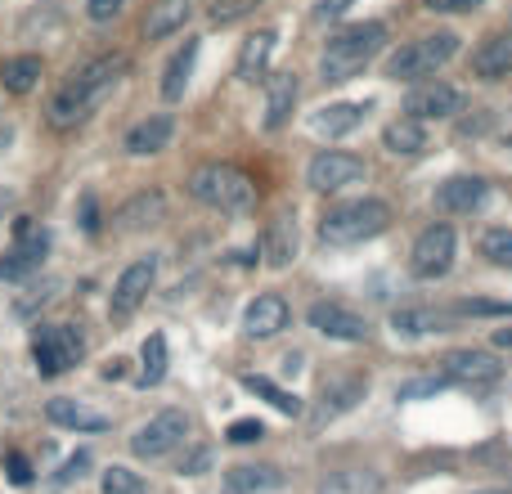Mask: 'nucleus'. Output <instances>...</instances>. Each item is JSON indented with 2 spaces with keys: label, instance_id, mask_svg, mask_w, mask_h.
Returning <instances> with one entry per match:
<instances>
[{
  "label": "nucleus",
  "instance_id": "f257e3e1",
  "mask_svg": "<svg viewBox=\"0 0 512 494\" xmlns=\"http://www.w3.org/2000/svg\"><path fill=\"white\" fill-rule=\"evenodd\" d=\"M122 72H126V54H99V59H90L86 68H81L77 77L50 99V122L59 126V131L86 122V117L113 95V86L122 81Z\"/></svg>",
  "mask_w": 512,
  "mask_h": 494
},
{
  "label": "nucleus",
  "instance_id": "f03ea898",
  "mask_svg": "<svg viewBox=\"0 0 512 494\" xmlns=\"http://www.w3.org/2000/svg\"><path fill=\"white\" fill-rule=\"evenodd\" d=\"M382 45H387V23H355L328 36L324 54H319V72H324V81H351L378 59Z\"/></svg>",
  "mask_w": 512,
  "mask_h": 494
},
{
  "label": "nucleus",
  "instance_id": "7ed1b4c3",
  "mask_svg": "<svg viewBox=\"0 0 512 494\" xmlns=\"http://www.w3.org/2000/svg\"><path fill=\"white\" fill-rule=\"evenodd\" d=\"M189 194L203 207H216V212H248L256 203V180L230 162H203L189 176Z\"/></svg>",
  "mask_w": 512,
  "mask_h": 494
},
{
  "label": "nucleus",
  "instance_id": "20e7f679",
  "mask_svg": "<svg viewBox=\"0 0 512 494\" xmlns=\"http://www.w3.org/2000/svg\"><path fill=\"white\" fill-rule=\"evenodd\" d=\"M391 225V207L382 198H355V203H342L319 221V239L328 247H351L364 239H378Z\"/></svg>",
  "mask_w": 512,
  "mask_h": 494
},
{
  "label": "nucleus",
  "instance_id": "39448f33",
  "mask_svg": "<svg viewBox=\"0 0 512 494\" xmlns=\"http://www.w3.org/2000/svg\"><path fill=\"white\" fill-rule=\"evenodd\" d=\"M459 54V36L454 32H432V36H418V41H405L396 54L387 59V77L391 81H423L436 77L445 63Z\"/></svg>",
  "mask_w": 512,
  "mask_h": 494
},
{
  "label": "nucleus",
  "instance_id": "423d86ee",
  "mask_svg": "<svg viewBox=\"0 0 512 494\" xmlns=\"http://www.w3.org/2000/svg\"><path fill=\"white\" fill-rule=\"evenodd\" d=\"M81 355H86V337H81L72 324H41L32 333V360H36V373H41V378L68 373L72 364H81Z\"/></svg>",
  "mask_w": 512,
  "mask_h": 494
},
{
  "label": "nucleus",
  "instance_id": "0eeeda50",
  "mask_svg": "<svg viewBox=\"0 0 512 494\" xmlns=\"http://www.w3.org/2000/svg\"><path fill=\"white\" fill-rule=\"evenodd\" d=\"M454 252H459V239H454L450 225H427L423 234L414 239V252H409V270L418 279H445L454 265Z\"/></svg>",
  "mask_w": 512,
  "mask_h": 494
},
{
  "label": "nucleus",
  "instance_id": "6e6552de",
  "mask_svg": "<svg viewBox=\"0 0 512 494\" xmlns=\"http://www.w3.org/2000/svg\"><path fill=\"white\" fill-rule=\"evenodd\" d=\"M185 436H189V418L180 414V409H162V414H153L149 423L131 436V450H135V459H162V454H171L176 445H185Z\"/></svg>",
  "mask_w": 512,
  "mask_h": 494
},
{
  "label": "nucleus",
  "instance_id": "1a4fd4ad",
  "mask_svg": "<svg viewBox=\"0 0 512 494\" xmlns=\"http://www.w3.org/2000/svg\"><path fill=\"white\" fill-rule=\"evenodd\" d=\"M306 180H310V189H319V194H333V189L360 185V180H364V158L342 153V149H324V153H315V158H310Z\"/></svg>",
  "mask_w": 512,
  "mask_h": 494
},
{
  "label": "nucleus",
  "instance_id": "9d476101",
  "mask_svg": "<svg viewBox=\"0 0 512 494\" xmlns=\"http://www.w3.org/2000/svg\"><path fill=\"white\" fill-rule=\"evenodd\" d=\"M153 279H158V256H140V261H131L122 270V279H117V288H113L108 315H113V319H131L135 310L144 306V297H149Z\"/></svg>",
  "mask_w": 512,
  "mask_h": 494
},
{
  "label": "nucleus",
  "instance_id": "9b49d317",
  "mask_svg": "<svg viewBox=\"0 0 512 494\" xmlns=\"http://www.w3.org/2000/svg\"><path fill=\"white\" fill-rule=\"evenodd\" d=\"M306 319L315 333L333 337V342H364V337H369V319L355 315L342 301H315V306L306 310Z\"/></svg>",
  "mask_w": 512,
  "mask_h": 494
},
{
  "label": "nucleus",
  "instance_id": "f8f14e48",
  "mask_svg": "<svg viewBox=\"0 0 512 494\" xmlns=\"http://www.w3.org/2000/svg\"><path fill=\"white\" fill-rule=\"evenodd\" d=\"M405 113L409 117H418V122H441V117H454V113H463V90L459 86H450V81H423V86H414L409 90V99H405Z\"/></svg>",
  "mask_w": 512,
  "mask_h": 494
},
{
  "label": "nucleus",
  "instance_id": "ddd939ff",
  "mask_svg": "<svg viewBox=\"0 0 512 494\" xmlns=\"http://www.w3.org/2000/svg\"><path fill=\"white\" fill-rule=\"evenodd\" d=\"M486 194H490V185L481 176H450L436 185L432 203H436V212H445V216H463V212H477V207L486 203Z\"/></svg>",
  "mask_w": 512,
  "mask_h": 494
},
{
  "label": "nucleus",
  "instance_id": "4468645a",
  "mask_svg": "<svg viewBox=\"0 0 512 494\" xmlns=\"http://www.w3.org/2000/svg\"><path fill=\"white\" fill-rule=\"evenodd\" d=\"M499 373H504V364L490 351H450L445 355V378L463 382V387H490V382H499Z\"/></svg>",
  "mask_w": 512,
  "mask_h": 494
},
{
  "label": "nucleus",
  "instance_id": "2eb2a0df",
  "mask_svg": "<svg viewBox=\"0 0 512 494\" xmlns=\"http://www.w3.org/2000/svg\"><path fill=\"white\" fill-rule=\"evenodd\" d=\"M45 247H50V239H45L41 230H32V225H18V243H14V252L0 261V279H27L32 270H41V261H45Z\"/></svg>",
  "mask_w": 512,
  "mask_h": 494
},
{
  "label": "nucleus",
  "instance_id": "dca6fc26",
  "mask_svg": "<svg viewBox=\"0 0 512 494\" xmlns=\"http://www.w3.org/2000/svg\"><path fill=\"white\" fill-rule=\"evenodd\" d=\"M283 328H288V301H283L279 292H265V297H256L252 306L243 310V333L256 337V342L279 337Z\"/></svg>",
  "mask_w": 512,
  "mask_h": 494
},
{
  "label": "nucleus",
  "instance_id": "f3484780",
  "mask_svg": "<svg viewBox=\"0 0 512 494\" xmlns=\"http://www.w3.org/2000/svg\"><path fill=\"white\" fill-rule=\"evenodd\" d=\"M45 418H50L54 427H68V432H108V423H113L108 414H99L86 400H72V396H54L50 405H45Z\"/></svg>",
  "mask_w": 512,
  "mask_h": 494
},
{
  "label": "nucleus",
  "instance_id": "a211bd4d",
  "mask_svg": "<svg viewBox=\"0 0 512 494\" xmlns=\"http://www.w3.org/2000/svg\"><path fill=\"white\" fill-rule=\"evenodd\" d=\"M364 391H369V382H364V378H333V382H324V396H319V409H315V427H324V423H333V418L351 414V409L364 400Z\"/></svg>",
  "mask_w": 512,
  "mask_h": 494
},
{
  "label": "nucleus",
  "instance_id": "6ab92c4d",
  "mask_svg": "<svg viewBox=\"0 0 512 494\" xmlns=\"http://www.w3.org/2000/svg\"><path fill=\"white\" fill-rule=\"evenodd\" d=\"M171 135H176V117L171 113H149L144 122H135L131 131H126V153H135V158L162 153L171 144Z\"/></svg>",
  "mask_w": 512,
  "mask_h": 494
},
{
  "label": "nucleus",
  "instance_id": "aec40b11",
  "mask_svg": "<svg viewBox=\"0 0 512 494\" xmlns=\"http://www.w3.org/2000/svg\"><path fill=\"white\" fill-rule=\"evenodd\" d=\"M283 486V472L274 463H239L225 472L221 494H274Z\"/></svg>",
  "mask_w": 512,
  "mask_h": 494
},
{
  "label": "nucleus",
  "instance_id": "412c9836",
  "mask_svg": "<svg viewBox=\"0 0 512 494\" xmlns=\"http://www.w3.org/2000/svg\"><path fill=\"white\" fill-rule=\"evenodd\" d=\"M162 216H167V194H162V189H140V194H131L122 207H117V225L131 234L158 225Z\"/></svg>",
  "mask_w": 512,
  "mask_h": 494
},
{
  "label": "nucleus",
  "instance_id": "4be33fe9",
  "mask_svg": "<svg viewBox=\"0 0 512 494\" xmlns=\"http://www.w3.org/2000/svg\"><path fill=\"white\" fill-rule=\"evenodd\" d=\"M472 72L481 81H504L512 77V32H499V36H486L472 54Z\"/></svg>",
  "mask_w": 512,
  "mask_h": 494
},
{
  "label": "nucleus",
  "instance_id": "5701e85b",
  "mask_svg": "<svg viewBox=\"0 0 512 494\" xmlns=\"http://www.w3.org/2000/svg\"><path fill=\"white\" fill-rule=\"evenodd\" d=\"M297 72H274L270 90H265V131H279L288 126L292 108H297Z\"/></svg>",
  "mask_w": 512,
  "mask_h": 494
},
{
  "label": "nucleus",
  "instance_id": "b1692460",
  "mask_svg": "<svg viewBox=\"0 0 512 494\" xmlns=\"http://www.w3.org/2000/svg\"><path fill=\"white\" fill-rule=\"evenodd\" d=\"M382 144H387V153H396V158H418V153L427 149V122H418V117H396V122H387V131H382Z\"/></svg>",
  "mask_w": 512,
  "mask_h": 494
},
{
  "label": "nucleus",
  "instance_id": "393cba45",
  "mask_svg": "<svg viewBox=\"0 0 512 494\" xmlns=\"http://www.w3.org/2000/svg\"><path fill=\"white\" fill-rule=\"evenodd\" d=\"M194 14V0H153L149 5V18H144V36L149 41H162V36L180 32Z\"/></svg>",
  "mask_w": 512,
  "mask_h": 494
},
{
  "label": "nucleus",
  "instance_id": "a878e982",
  "mask_svg": "<svg viewBox=\"0 0 512 494\" xmlns=\"http://www.w3.org/2000/svg\"><path fill=\"white\" fill-rule=\"evenodd\" d=\"M364 113H369V104H328V108H319V113L310 117V131L337 140V135H351L355 126L364 122Z\"/></svg>",
  "mask_w": 512,
  "mask_h": 494
},
{
  "label": "nucleus",
  "instance_id": "bb28decb",
  "mask_svg": "<svg viewBox=\"0 0 512 494\" xmlns=\"http://www.w3.org/2000/svg\"><path fill=\"white\" fill-rule=\"evenodd\" d=\"M315 494H382V477L373 468H337L319 481Z\"/></svg>",
  "mask_w": 512,
  "mask_h": 494
},
{
  "label": "nucleus",
  "instance_id": "cd10ccee",
  "mask_svg": "<svg viewBox=\"0 0 512 494\" xmlns=\"http://www.w3.org/2000/svg\"><path fill=\"white\" fill-rule=\"evenodd\" d=\"M445 324H450V315L445 310H432V306H405L391 315V328H396L400 337H427V333H445Z\"/></svg>",
  "mask_w": 512,
  "mask_h": 494
},
{
  "label": "nucleus",
  "instance_id": "c85d7f7f",
  "mask_svg": "<svg viewBox=\"0 0 512 494\" xmlns=\"http://www.w3.org/2000/svg\"><path fill=\"white\" fill-rule=\"evenodd\" d=\"M265 265H274V270H283V265H292V256H297V225H292V216H279V221L265 230Z\"/></svg>",
  "mask_w": 512,
  "mask_h": 494
},
{
  "label": "nucleus",
  "instance_id": "c756f323",
  "mask_svg": "<svg viewBox=\"0 0 512 494\" xmlns=\"http://www.w3.org/2000/svg\"><path fill=\"white\" fill-rule=\"evenodd\" d=\"M198 63V41H185L176 54H171L167 72H162V99H180L189 90V77H194Z\"/></svg>",
  "mask_w": 512,
  "mask_h": 494
},
{
  "label": "nucleus",
  "instance_id": "7c9ffc66",
  "mask_svg": "<svg viewBox=\"0 0 512 494\" xmlns=\"http://www.w3.org/2000/svg\"><path fill=\"white\" fill-rule=\"evenodd\" d=\"M274 45H279V36H274V32H252L248 41H243V50H239V77H243V81L265 77Z\"/></svg>",
  "mask_w": 512,
  "mask_h": 494
},
{
  "label": "nucleus",
  "instance_id": "2f4dec72",
  "mask_svg": "<svg viewBox=\"0 0 512 494\" xmlns=\"http://www.w3.org/2000/svg\"><path fill=\"white\" fill-rule=\"evenodd\" d=\"M0 81L14 95H27V90L41 81V54H14V59L0 63Z\"/></svg>",
  "mask_w": 512,
  "mask_h": 494
},
{
  "label": "nucleus",
  "instance_id": "473e14b6",
  "mask_svg": "<svg viewBox=\"0 0 512 494\" xmlns=\"http://www.w3.org/2000/svg\"><path fill=\"white\" fill-rule=\"evenodd\" d=\"M239 382H243V387L252 391V396H265V400H270L274 409H279V414H288V418H297V414H301V400L292 396V391L274 387V382H270V378H261V373H243Z\"/></svg>",
  "mask_w": 512,
  "mask_h": 494
},
{
  "label": "nucleus",
  "instance_id": "72a5a7b5",
  "mask_svg": "<svg viewBox=\"0 0 512 494\" xmlns=\"http://www.w3.org/2000/svg\"><path fill=\"white\" fill-rule=\"evenodd\" d=\"M140 360H144L140 387H158V382L167 378V337H162V333H149V337H144Z\"/></svg>",
  "mask_w": 512,
  "mask_h": 494
},
{
  "label": "nucleus",
  "instance_id": "f704fd0d",
  "mask_svg": "<svg viewBox=\"0 0 512 494\" xmlns=\"http://www.w3.org/2000/svg\"><path fill=\"white\" fill-rule=\"evenodd\" d=\"M481 256L499 270H512V230H486L481 234Z\"/></svg>",
  "mask_w": 512,
  "mask_h": 494
},
{
  "label": "nucleus",
  "instance_id": "c9c22d12",
  "mask_svg": "<svg viewBox=\"0 0 512 494\" xmlns=\"http://www.w3.org/2000/svg\"><path fill=\"white\" fill-rule=\"evenodd\" d=\"M99 490H104V494H144V481H140V472L113 463V468L99 477Z\"/></svg>",
  "mask_w": 512,
  "mask_h": 494
},
{
  "label": "nucleus",
  "instance_id": "e433bc0d",
  "mask_svg": "<svg viewBox=\"0 0 512 494\" xmlns=\"http://www.w3.org/2000/svg\"><path fill=\"white\" fill-rule=\"evenodd\" d=\"M261 9V0H212V23L216 27H230V23H243L248 14Z\"/></svg>",
  "mask_w": 512,
  "mask_h": 494
},
{
  "label": "nucleus",
  "instance_id": "4c0bfd02",
  "mask_svg": "<svg viewBox=\"0 0 512 494\" xmlns=\"http://www.w3.org/2000/svg\"><path fill=\"white\" fill-rule=\"evenodd\" d=\"M225 436H230L234 445H252V441H261V436H265V423H261V418H234Z\"/></svg>",
  "mask_w": 512,
  "mask_h": 494
},
{
  "label": "nucleus",
  "instance_id": "58836bf2",
  "mask_svg": "<svg viewBox=\"0 0 512 494\" xmlns=\"http://www.w3.org/2000/svg\"><path fill=\"white\" fill-rule=\"evenodd\" d=\"M126 9V0H86V14L90 23H113L117 14Z\"/></svg>",
  "mask_w": 512,
  "mask_h": 494
},
{
  "label": "nucleus",
  "instance_id": "ea45409f",
  "mask_svg": "<svg viewBox=\"0 0 512 494\" xmlns=\"http://www.w3.org/2000/svg\"><path fill=\"white\" fill-rule=\"evenodd\" d=\"M5 472L14 486H27V481H32V463H27V454H18V450L5 454Z\"/></svg>",
  "mask_w": 512,
  "mask_h": 494
},
{
  "label": "nucleus",
  "instance_id": "a19ab883",
  "mask_svg": "<svg viewBox=\"0 0 512 494\" xmlns=\"http://www.w3.org/2000/svg\"><path fill=\"white\" fill-rule=\"evenodd\" d=\"M454 315H508V306H499V301H459Z\"/></svg>",
  "mask_w": 512,
  "mask_h": 494
},
{
  "label": "nucleus",
  "instance_id": "79ce46f5",
  "mask_svg": "<svg viewBox=\"0 0 512 494\" xmlns=\"http://www.w3.org/2000/svg\"><path fill=\"white\" fill-rule=\"evenodd\" d=\"M86 468H90V454L81 450V454H72V459L63 463V472H59V477H54V481H59V486H68V481H77Z\"/></svg>",
  "mask_w": 512,
  "mask_h": 494
},
{
  "label": "nucleus",
  "instance_id": "37998d69",
  "mask_svg": "<svg viewBox=\"0 0 512 494\" xmlns=\"http://www.w3.org/2000/svg\"><path fill=\"white\" fill-rule=\"evenodd\" d=\"M351 5H355V0H319V5H315V18H319V23H333V18H342Z\"/></svg>",
  "mask_w": 512,
  "mask_h": 494
},
{
  "label": "nucleus",
  "instance_id": "c03bdc74",
  "mask_svg": "<svg viewBox=\"0 0 512 494\" xmlns=\"http://www.w3.org/2000/svg\"><path fill=\"white\" fill-rule=\"evenodd\" d=\"M81 230H86V234H99V207H95V194H81Z\"/></svg>",
  "mask_w": 512,
  "mask_h": 494
},
{
  "label": "nucleus",
  "instance_id": "a18cd8bd",
  "mask_svg": "<svg viewBox=\"0 0 512 494\" xmlns=\"http://www.w3.org/2000/svg\"><path fill=\"white\" fill-rule=\"evenodd\" d=\"M481 0H427L432 14H463V9H477Z\"/></svg>",
  "mask_w": 512,
  "mask_h": 494
},
{
  "label": "nucleus",
  "instance_id": "49530a36",
  "mask_svg": "<svg viewBox=\"0 0 512 494\" xmlns=\"http://www.w3.org/2000/svg\"><path fill=\"white\" fill-rule=\"evenodd\" d=\"M207 463H212V450H194L185 463H180V472H185V477H198V472H203Z\"/></svg>",
  "mask_w": 512,
  "mask_h": 494
},
{
  "label": "nucleus",
  "instance_id": "de8ad7c7",
  "mask_svg": "<svg viewBox=\"0 0 512 494\" xmlns=\"http://www.w3.org/2000/svg\"><path fill=\"white\" fill-rule=\"evenodd\" d=\"M495 346H504V351H512V328H499V333H495Z\"/></svg>",
  "mask_w": 512,
  "mask_h": 494
},
{
  "label": "nucleus",
  "instance_id": "09e8293b",
  "mask_svg": "<svg viewBox=\"0 0 512 494\" xmlns=\"http://www.w3.org/2000/svg\"><path fill=\"white\" fill-rule=\"evenodd\" d=\"M508 149H512V131H508Z\"/></svg>",
  "mask_w": 512,
  "mask_h": 494
}]
</instances>
